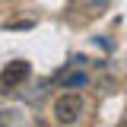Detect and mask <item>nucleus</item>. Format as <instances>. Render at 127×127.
Masks as SVG:
<instances>
[{"mask_svg": "<svg viewBox=\"0 0 127 127\" xmlns=\"http://www.w3.org/2000/svg\"><path fill=\"white\" fill-rule=\"evenodd\" d=\"M83 108H86V102H83L79 92H64V95L54 98V118H57V124H76L83 118Z\"/></svg>", "mask_w": 127, "mask_h": 127, "instance_id": "1", "label": "nucleus"}, {"mask_svg": "<svg viewBox=\"0 0 127 127\" xmlns=\"http://www.w3.org/2000/svg\"><path fill=\"white\" fill-rule=\"evenodd\" d=\"M29 73H32L29 61H13V64H6V67L0 70V92H13L16 86H22V83L29 79Z\"/></svg>", "mask_w": 127, "mask_h": 127, "instance_id": "2", "label": "nucleus"}, {"mask_svg": "<svg viewBox=\"0 0 127 127\" xmlns=\"http://www.w3.org/2000/svg\"><path fill=\"white\" fill-rule=\"evenodd\" d=\"M57 83H61L64 89H83V86L89 83V76H86L83 70H70V73H61V76H57Z\"/></svg>", "mask_w": 127, "mask_h": 127, "instance_id": "3", "label": "nucleus"}, {"mask_svg": "<svg viewBox=\"0 0 127 127\" xmlns=\"http://www.w3.org/2000/svg\"><path fill=\"white\" fill-rule=\"evenodd\" d=\"M32 26H35L32 19H10L6 22V29H32Z\"/></svg>", "mask_w": 127, "mask_h": 127, "instance_id": "4", "label": "nucleus"}, {"mask_svg": "<svg viewBox=\"0 0 127 127\" xmlns=\"http://www.w3.org/2000/svg\"><path fill=\"white\" fill-rule=\"evenodd\" d=\"M124 124H127V118H124Z\"/></svg>", "mask_w": 127, "mask_h": 127, "instance_id": "5", "label": "nucleus"}]
</instances>
